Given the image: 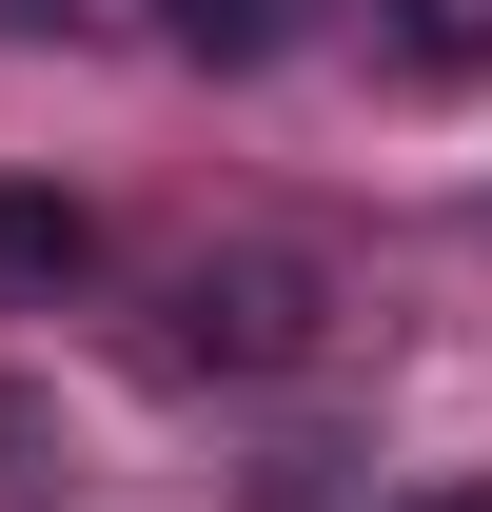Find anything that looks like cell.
<instances>
[{
	"mask_svg": "<svg viewBox=\"0 0 492 512\" xmlns=\"http://www.w3.org/2000/svg\"><path fill=\"white\" fill-rule=\"evenodd\" d=\"M335 335V276L296 237H237V256H178L158 276V375H296Z\"/></svg>",
	"mask_w": 492,
	"mask_h": 512,
	"instance_id": "obj_1",
	"label": "cell"
},
{
	"mask_svg": "<svg viewBox=\"0 0 492 512\" xmlns=\"http://www.w3.org/2000/svg\"><path fill=\"white\" fill-rule=\"evenodd\" d=\"M79 276H99V197H60V178H0V316H60Z\"/></svg>",
	"mask_w": 492,
	"mask_h": 512,
	"instance_id": "obj_2",
	"label": "cell"
},
{
	"mask_svg": "<svg viewBox=\"0 0 492 512\" xmlns=\"http://www.w3.org/2000/svg\"><path fill=\"white\" fill-rule=\"evenodd\" d=\"M158 20H178V60H276L296 40V0H158Z\"/></svg>",
	"mask_w": 492,
	"mask_h": 512,
	"instance_id": "obj_3",
	"label": "cell"
},
{
	"mask_svg": "<svg viewBox=\"0 0 492 512\" xmlns=\"http://www.w3.org/2000/svg\"><path fill=\"white\" fill-rule=\"evenodd\" d=\"M394 60H414V79H473V60H492V0H414Z\"/></svg>",
	"mask_w": 492,
	"mask_h": 512,
	"instance_id": "obj_4",
	"label": "cell"
},
{
	"mask_svg": "<svg viewBox=\"0 0 492 512\" xmlns=\"http://www.w3.org/2000/svg\"><path fill=\"white\" fill-rule=\"evenodd\" d=\"M0 493H60V394L0 375Z\"/></svg>",
	"mask_w": 492,
	"mask_h": 512,
	"instance_id": "obj_5",
	"label": "cell"
},
{
	"mask_svg": "<svg viewBox=\"0 0 492 512\" xmlns=\"http://www.w3.org/2000/svg\"><path fill=\"white\" fill-rule=\"evenodd\" d=\"M414 512H492V493H414Z\"/></svg>",
	"mask_w": 492,
	"mask_h": 512,
	"instance_id": "obj_6",
	"label": "cell"
}]
</instances>
